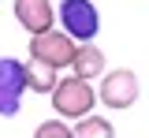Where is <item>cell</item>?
<instances>
[{
  "label": "cell",
  "mask_w": 149,
  "mask_h": 138,
  "mask_svg": "<svg viewBox=\"0 0 149 138\" xmlns=\"http://www.w3.org/2000/svg\"><path fill=\"white\" fill-rule=\"evenodd\" d=\"M60 26L71 34L78 45L93 41L101 30V11L93 0H60Z\"/></svg>",
  "instance_id": "cell-4"
},
{
  "label": "cell",
  "mask_w": 149,
  "mask_h": 138,
  "mask_svg": "<svg viewBox=\"0 0 149 138\" xmlns=\"http://www.w3.org/2000/svg\"><path fill=\"white\" fill-rule=\"evenodd\" d=\"M97 97L104 108L112 112H127L130 105L138 101V75L130 67H116V71H104L101 75V86H97Z\"/></svg>",
  "instance_id": "cell-2"
},
{
  "label": "cell",
  "mask_w": 149,
  "mask_h": 138,
  "mask_svg": "<svg viewBox=\"0 0 149 138\" xmlns=\"http://www.w3.org/2000/svg\"><path fill=\"white\" fill-rule=\"evenodd\" d=\"M15 22L34 38L56 26V8L52 0H15Z\"/></svg>",
  "instance_id": "cell-6"
},
{
  "label": "cell",
  "mask_w": 149,
  "mask_h": 138,
  "mask_svg": "<svg viewBox=\"0 0 149 138\" xmlns=\"http://www.w3.org/2000/svg\"><path fill=\"white\" fill-rule=\"evenodd\" d=\"M74 52H78V41H74L63 26H52V30L30 38V56L45 60V63H52V67H71Z\"/></svg>",
  "instance_id": "cell-3"
},
{
  "label": "cell",
  "mask_w": 149,
  "mask_h": 138,
  "mask_svg": "<svg viewBox=\"0 0 149 138\" xmlns=\"http://www.w3.org/2000/svg\"><path fill=\"white\" fill-rule=\"evenodd\" d=\"M30 90L26 82V63L15 56H0V116H19L22 93Z\"/></svg>",
  "instance_id": "cell-5"
},
{
  "label": "cell",
  "mask_w": 149,
  "mask_h": 138,
  "mask_svg": "<svg viewBox=\"0 0 149 138\" xmlns=\"http://www.w3.org/2000/svg\"><path fill=\"white\" fill-rule=\"evenodd\" d=\"M74 138H116V127H112L104 116H82L74 119Z\"/></svg>",
  "instance_id": "cell-9"
},
{
  "label": "cell",
  "mask_w": 149,
  "mask_h": 138,
  "mask_svg": "<svg viewBox=\"0 0 149 138\" xmlns=\"http://www.w3.org/2000/svg\"><path fill=\"white\" fill-rule=\"evenodd\" d=\"M34 138H74V127H71L63 116H56V119H45V123H37Z\"/></svg>",
  "instance_id": "cell-10"
},
{
  "label": "cell",
  "mask_w": 149,
  "mask_h": 138,
  "mask_svg": "<svg viewBox=\"0 0 149 138\" xmlns=\"http://www.w3.org/2000/svg\"><path fill=\"white\" fill-rule=\"evenodd\" d=\"M26 82H30V90L34 93H52L56 82H60V67L52 63H45V60H26Z\"/></svg>",
  "instance_id": "cell-8"
},
{
  "label": "cell",
  "mask_w": 149,
  "mask_h": 138,
  "mask_svg": "<svg viewBox=\"0 0 149 138\" xmlns=\"http://www.w3.org/2000/svg\"><path fill=\"white\" fill-rule=\"evenodd\" d=\"M71 75L90 79V82L104 75V52H101L93 41H82V45H78V52H74V60H71Z\"/></svg>",
  "instance_id": "cell-7"
},
{
  "label": "cell",
  "mask_w": 149,
  "mask_h": 138,
  "mask_svg": "<svg viewBox=\"0 0 149 138\" xmlns=\"http://www.w3.org/2000/svg\"><path fill=\"white\" fill-rule=\"evenodd\" d=\"M49 101H52V112L63 119H82L93 112V105H97V86H93L90 79H78V75H67V79L56 82V90L49 93Z\"/></svg>",
  "instance_id": "cell-1"
}]
</instances>
